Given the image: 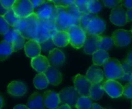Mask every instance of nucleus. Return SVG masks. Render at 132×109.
Here are the masks:
<instances>
[{
    "label": "nucleus",
    "mask_w": 132,
    "mask_h": 109,
    "mask_svg": "<svg viewBox=\"0 0 132 109\" xmlns=\"http://www.w3.org/2000/svg\"><path fill=\"white\" fill-rule=\"evenodd\" d=\"M54 23L57 30L66 31L73 26H79V20L74 18L67 8L56 7Z\"/></svg>",
    "instance_id": "1"
},
{
    "label": "nucleus",
    "mask_w": 132,
    "mask_h": 109,
    "mask_svg": "<svg viewBox=\"0 0 132 109\" xmlns=\"http://www.w3.org/2000/svg\"><path fill=\"white\" fill-rule=\"evenodd\" d=\"M103 72L106 80H119L123 77L124 72L121 62L115 58H110L103 64Z\"/></svg>",
    "instance_id": "2"
},
{
    "label": "nucleus",
    "mask_w": 132,
    "mask_h": 109,
    "mask_svg": "<svg viewBox=\"0 0 132 109\" xmlns=\"http://www.w3.org/2000/svg\"><path fill=\"white\" fill-rule=\"evenodd\" d=\"M57 29L54 21L51 20H40L37 28V33L35 40L41 43L42 42L51 39L56 33Z\"/></svg>",
    "instance_id": "3"
},
{
    "label": "nucleus",
    "mask_w": 132,
    "mask_h": 109,
    "mask_svg": "<svg viewBox=\"0 0 132 109\" xmlns=\"http://www.w3.org/2000/svg\"><path fill=\"white\" fill-rule=\"evenodd\" d=\"M69 35V43L75 49L83 47L87 34L79 26H73L67 31Z\"/></svg>",
    "instance_id": "4"
},
{
    "label": "nucleus",
    "mask_w": 132,
    "mask_h": 109,
    "mask_svg": "<svg viewBox=\"0 0 132 109\" xmlns=\"http://www.w3.org/2000/svg\"><path fill=\"white\" fill-rule=\"evenodd\" d=\"M13 10L19 19H26L34 13V9L29 0H16Z\"/></svg>",
    "instance_id": "5"
},
{
    "label": "nucleus",
    "mask_w": 132,
    "mask_h": 109,
    "mask_svg": "<svg viewBox=\"0 0 132 109\" xmlns=\"http://www.w3.org/2000/svg\"><path fill=\"white\" fill-rule=\"evenodd\" d=\"M60 102L61 104H68L70 107H76V104L80 97V94L74 87H67L59 92Z\"/></svg>",
    "instance_id": "6"
},
{
    "label": "nucleus",
    "mask_w": 132,
    "mask_h": 109,
    "mask_svg": "<svg viewBox=\"0 0 132 109\" xmlns=\"http://www.w3.org/2000/svg\"><path fill=\"white\" fill-rule=\"evenodd\" d=\"M40 20H51L54 21L56 14V6L52 1H45L34 12Z\"/></svg>",
    "instance_id": "7"
},
{
    "label": "nucleus",
    "mask_w": 132,
    "mask_h": 109,
    "mask_svg": "<svg viewBox=\"0 0 132 109\" xmlns=\"http://www.w3.org/2000/svg\"><path fill=\"white\" fill-rule=\"evenodd\" d=\"M105 92L112 98H118L123 94V86L114 80H105L102 82Z\"/></svg>",
    "instance_id": "8"
},
{
    "label": "nucleus",
    "mask_w": 132,
    "mask_h": 109,
    "mask_svg": "<svg viewBox=\"0 0 132 109\" xmlns=\"http://www.w3.org/2000/svg\"><path fill=\"white\" fill-rule=\"evenodd\" d=\"M73 82L74 87L81 96L89 97V91L93 84L86 76L79 74L73 77Z\"/></svg>",
    "instance_id": "9"
},
{
    "label": "nucleus",
    "mask_w": 132,
    "mask_h": 109,
    "mask_svg": "<svg viewBox=\"0 0 132 109\" xmlns=\"http://www.w3.org/2000/svg\"><path fill=\"white\" fill-rule=\"evenodd\" d=\"M110 20L113 24L118 26H124L128 23L127 11L125 10L123 6L120 4L112 9L110 15Z\"/></svg>",
    "instance_id": "10"
},
{
    "label": "nucleus",
    "mask_w": 132,
    "mask_h": 109,
    "mask_svg": "<svg viewBox=\"0 0 132 109\" xmlns=\"http://www.w3.org/2000/svg\"><path fill=\"white\" fill-rule=\"evenodd\" d=\"M111 37L115 46L123 47L129 45L132 39V32L123 29H119L113 33Z\"/></svg>",
    "instance_id": "11"
},
{
    "label": "nucleus",
    "mask_w": 132,
    "mask_h": 109,
    "mask_svg": "<svg viewBox=\"0 0 132 109\" xmlns=\"http://www.w3.org/2000/svg\"><path fill=\"white\" fill-rule=\"evenodd\" d=\"M106 29L105 21L99 16H95L89 23L86 29L87 35L101 36Z\"/></svg>",
    "instance_id": "12"
},
{
    "label": "nucleus",
    "mask_w": 132,
    "mask_h": 109,
    "mask_svg": "<svg viewBox=\"0 0 132 109\" xmlns=\"http://www.w3.org/2000/svg\"><path fill=\"white\" fill-rule=\"evenodd\" d=\"M26 19L28 23V27L25 33L23 35V36L25 39H27L28 40L35 39L37 36V28H38L40 19L35 13Z\"/></svg>",
    "instance_id": "13"
},
{
    "label": "nucleus",
    "mask_w": 132,
    "mask_h": 109,
    "mask_svg": "<svg viewBox=\"0 0 132 109\" xmlns=\"http://www.w3.org/2000/svg\"><path fill=\"white\" fill-rule=\"evenodd\" d=\"M86 78L90 81L92 84H100L103 82L104 79V72L103 70H101L98 66L92 65L88 69L86 74Z\"/></svg>",
    "instance_id": "14"
},
{
    "label": "nucleus",
    "mask_w": 132,
    "mask_h": 109,
    "mask_svg": "<svg viewBox=\"0 0 132 109\" xmlns=\"http://www.w3.org/2000/svg\"><path fill=\"white\" fill-rule=\"evenodd\" d=\"M31 67L39 74H44L51 67L49 61L47 57L39 55L38 57L31 59Z\"/></svg>",
    "instance_id": "15"
},
{
    "label": "nucleus",
    "mask_w": 132,
    "mask_h": 109,
    "mask_svg": "<svg viewBox=\"0 0 132 109\" xmlns=\"http://www.w3.org/2000/svg\"><path fill=\"white\" fill-rule=\"evenodd\" d=\"M43 97L44 105L48 109H56L61 103L59 94L53 91H44Z\"/></svg>",
    "instance_id": "16"
},
{
    "label": "nucleus",
    "mask_w": 132,
    "mask_h": 109,
    "mask_svg": "<svg viewBox=\"0 0 132 109\" xmlns=\"http://www.w3.org/2000/svg\"><path fill=\"white\" fill-rule=\"evenodd\" d=\"M47 59L49 61L51 67H56L61 66L64 64L65 61V56L64 53L60 49L54 48L48 53Z\"/></svg>",
    "instance_id": "17"
},
{
    "label": "nucleus",
    "mask_w": 132,
    "mask_h": 109,
    "mask_svg": "<svg viewBox=\"0 0 132 109\" xmlns=\"http://www.w3.org/2000/svg\"><path fill=\"white\" fill-rule=\"evenodd\" d=\"M7 91L10 94L14 97H22L27 93L26 84L19 81H13L8 84Z\"/></svg>",
    "instance_id": "18"
},
{
    "label": "nucleus",
    "mask_w": 132,
    "mask_h": 109,
    "mask_svg": "<svg viewBox=\"0 0 132 109\" xmlns=\"http://www.w3.org/2000/svg\"><path fill=\"white\" fill-rule=\"evenodd\" d=\"M24 51L26 55L33 59L39 55H40L41 53V47L40 43L36 41L35 39H30L26 42L25 46H24Z\"/></svg>",
    "instance_id": "19"
},
{
    "label": "nucleus",
    "mask_w": 132,
    "mask_h": 109,
    "mask_svg": "<svg viewBox=\"0 0 132 109\" xmlns=\"http://www.w3.org/2000/svg\"><path fill=\"white\" fill-rule=\"evenodd\" d=\"M27 106L29 109H45L43 95L37 92L33 93L29 97Z\"/></svg>",
    "instance_id": "20"
},
{
    "label": "nucleus",
    "mask_w": 132,
    "mask_h": 109,
    "mask_svg": "<svg viewBox=\"0 0 132 109\" xmlns=\"http://www.w3.org/2000/svg\"><path fill=\"white\" fill-rule=\"evenodd\" d=\"M100 36L87 35L85 44L83 46L84 53L86 54H93L96 52L98 49V41Z\"/></svg>",
    "instance_id": "21"
},
{
    "label": "nucleus",
    "mask_w": 132,
    "mask_h": 109,
    "mask_svg": "<svg viewBox=\"0 0 132 109\" xmlns=\"http://www.w3.org/2000/svg\"><path fill=\"white\" fill-rule=\"evenodd\" d=\"M44 74L46 75L49 84L57 86L61 83L62 74H61V71L58 69H57L56 67H50L47 69V71L44 73Z\"/></svg>",
    "instance_id": "22"
},
{
    "label": "nucleus",
    "mask_w": 132,
    "mask_h": 109,
    "mask_svg": "<svg viewBox=\"0 0 132 109\" xmlns=\"http://www.w3.org/2000/svg\"><path fill=\"white\" fill-rule=\"evenodd\" d=\"M51 39L54 44L57 47H64L69 44V35L66 31L57 30Z\"/></svg>",
    "instance_id": "23"
},
{
    "label": "nucleus",
    "mask_w": 132,
    "mask_h": 109,
    "mask_svg": "<svg viewBox=\"0 0 132 109\" xmlns=\"http://www.w3.org/2000/svg\"><path fill=\"white\" fill-rule=\"evenodd\" d=\"M110 59L109 53L106 50L98 49L93 54V62L96 66H103V64Z\"/></svg>",
    "instance_id": "24"
},
{
    "label": "nucleus",
    "mask_w": 132,
    "mask_h": 109,
    "mask_svg": "<svg viewBox=\"0 0 132 109\" xmlns=\"http://www.w3.org/2000/svg\"><path fill=\"white\" fill-rule=\"evenodd\" d=\"M13 53V49L11 43L4 40L0 42V61L6 60Z\"/></svg>",
    "instance_id": "25"
},
{
    "label": "nucleus",
    "mask_w": 132,
    "mask_h": 109,
    "mask_svg": "<svg viewBox=\"0 0 132 109\" xmlns=\"http://www.w3.org/2000/svg\"><path fill=\"white\" fill-rule=\"evenodd\" d=\"M105 93V91L103 87L102 83L100 84H93L90 91H89V97L93 100H100L103 96V94Z\"/></svg>",
    "instance_id": "26"
},
{
    "label": "nucleus",
    "mask_w": 132,
    "mask_h": 109,
    "mask_svg": "<svg viewBox=\"0 0 132 109\" xmlns=\"http://www.w3.org/2000/svg\"><path fill=\"white\" fill-rule=\"evenodd\" d=\"M114 45L112 37L108 36H100L98 41V49L103 50H109Z\"/></svg>",
    "instance_id": "27"
},
{
    "label": "nucleus",
    "mask_w": 132,
    "mask_h": 109,
    "mask_svg": "<svg viewBox=\"0 0 132 109\" xmlns=\"http://www.w3.org/2000/svg\"><path fill=\"white\" fill-rule=\"evenodd\" d=\"M49 84L48 80L44 74H38L34 78V85L37 89L44 90Z\"/></svg>",
    "instance_id": "28"
},
{
    "label": "nucleus",
    "mask_w": 132,
    "mask_h": 109,
    "mask_svg": "<svg viewBox=\"0 0 132 109\" xmlns=\"http://www.w3.org/2000/svg\"><path fill=\"white\" fill-rule=\"evenodd\" d=\"M93 104V99L90 97L80 96L76 104V107L77 109H91Z\"/></svg>",
    "instance_id": "29"
},
{
    "label": "nucleus",
    "mask_w": 132,
    "mask_h": 109,
    "mask_svg": "<svg viewBox=\"0 0 132 109\" xmlns=\"http://www.w3.org/2000/svg\"><path fill=\"white\" fill-rule=\"evenodd\" d=\"M102 10V5L96 0H89L88 2V11L89 13L95 15L99 13Z\"/></svg>",
    "instance_id": "30"
},
{
    "label": "nucleus",
    "mask_w": 132,
    "mask_h": 109,
    "mask_svg": "<svg viewBox=\"0 0 132 109\" xmlns=\"http://www.w3.org/2000/svg\"><path fill=\"white\" fill-rule=\"evenodd\" d=\"M27 27H28V23L27 19H19V20L16 23V24L13 28L23 36L27 31Z\"/></svg>",
    "instance_id": "31"
},
{
    "label": "nucleus",
    "mask_w": 132,
    "mask_h": 109,
    "mask_svg": "<svg viewBox=\"0 0 132 109\" xmlns=\"http://www.w3.org/2000/svg\"><path fill=\"white\" fill-rule=\"evenodd\" d=\"M3 17L6 19V21L7 22V23L10 25V26L12 27V28L14 26L16 23L19 20V18L16 16V14L13 12V9H9L7 11V13L3 16Z\"/></svg>",
    "instance_id": "32"
},
{
    "label": "nucleus",
    "mask_w": 132,
    "mask_h": 109,
    "mask_svg": "<svg viewBox=\"0 0 132 109\" xmlns=\"http://www.w3.org/2000/svg\"><path fill=\"white\" fill-rule=\"evenodd\" d=\"M121 65H122L124 74H123V77L120 80L123 81H129L130 82V76L132 74V67L127 64L126 60H123L121 62Z\"/></svg>",
    "instance_id": "33"
},
{
    "label": "nucleus",
    "mask_w": 132,
    "mask_h": 109,
    "mask_svg": "<svg viewBox=\"0 0 132 109\" xmlns=\"http://www.w3.org/2000/svg\"><path fill=\"white\" fill-rule=\"evenodd\" d=\"M95 15H93L91 13H84L82 14L80 21H79V26L85 31H86L87 26L89 23V22L95 17Z\"/></svg>",
    "instance_id": "34"
},
{
    "label": "nucleus",
    "mask_w": 132,
    "mask_h": 109,
    "mask_svg": "<svg viewBox=\"0 0 132 109\" xmlns=\"http://www.w3.org/2000/svg\"><path fill=\"white\" fill-rule=\"evenodd\" d=\"M20 33L16 31L13 28H10L4 35H3V40L6 42H8L10 43H13L15 39L17 38Z\"/></svg>",
    "instance_id": "35"
},
{
    "label": "nucleus",
    "mask_w": 132,
    "mask_h": 109,
    "mask_svg": "<svg viewBox=\"0 0 132 109\" xmlns=\"http://www.w3.org/2000/svg\"><path fill=\"white\" fill-rule=\"evenodd\" d=\"M25 44H26L25 38H24L20 33H19L17 38H16V39H15V41L12 43L13 49V52L19 51V50H20L21 49L24 48Z\"/></svg>",
    "instance_id": "36"
},
{
    "label": "nucleus",
    "mask_w": 132,
    "mask_h": 109,
    "mask_svg": "<svg viewBox=\"0 0 132 109\" xmlns=\"http://www.w3.org/2000/svg\"><path fill=\"white\" fill-rule=\"evenodd\" d=\"M40 44V47H41V51L44 52V53H50L52 49H54L55 48V45L53 43L52 39H49L47 40H45L44 42H42Z\"/></svg>",
    "instance_id": "37"
},
{
    "label": "nucleus",
    "mask_w": 132,
    "mask_h": 109,
    "mask_svg": "<svg viewBox=\"0 0 132 109\" xmlns=\"http://www.w3.org/2000/svg\"><path fill=\"white\" fill-rule=\"evenodd\" d=\"M88 2H89V0H76V1H74L79 10L82 14L89 13L88 11Z\"/></svg>",
    "instance_id": "38"
},
{
    "label": "nucleus",
    "mask_w": 132,
    "mask_h": 109,
    "mask_svg": "<svg viewBox=\"0 0 132 109\" xmlns=\"http://www.w3.org/2000/svg\"><path fill=\"white\" fill-rule=\"evenodd\" d=\"M67 9H68L69 12L70 13V14H71L74 18H76V19H78V20L80 21V19H81V17H82V13L79 10V9H78V7L76 6V5L75 4V3H72L71 6H69Z\"/></svg>",
    "instance_id": "39"
},
{
    "label": "nucleus",
    "mask_w": 132,
    "mask_h": 109,
    "mask_svg": "<svg viewBox=\"0 0 132 109\" xmlns=\"http://www.w3.org/2000/svg\"><path fill=\"white\" fill-rule=\"evenodd\" d=\"M52 3L56 7L68 8L74 3V1L73 0H54V1H52Z\"/></svg>",
    "instance_id": "40"
},
{
    "label": "nucleus",
    "mask_w": 132,
    "mask_h": 109,
    "mask_svg": "<svg viewBox=\"0 0 132 109\" xmlns=\"http://www.w3.org/2000/svg\"><path fill=\"white\" fill-rule=\"evenodd\" d=\"M10 29V25L7 23L3 16H0V35H4Z\"/></svg>",
    "instance_id": "41"
},
{
    "label": "nucleus",
    "mask_w": 132,
    "mask_h": 109,
    "mask_svg": "<svg viewBox=\"0 0 132 109\" xmlns=\"http://www.w3.org/2000/svg\"><path fill=\"white\" fill-rule=\"evenodd\" d=\"M123 97L127 99H132V83L128 82L123 86Z\"/></svg>",
    "instance_id": "42"
},
{
    "label": "nucleus",
    "mask_w": 132,
    "mask_h": 109,
    "mask_svg": "<svg viewBox=\"0 0 132 109\" xmlns=\"http://www.w3.org/2000/svg\"><path fill=\"white\" fill-rule=\"evenodd\" d=\"M121 3H122L121 0H104L103 1L104 6L108 8H111L112 9L117 7V6L120 5Z\"/></svg>",
    "instance_id": "43"
},
{
    "label": "nucleus",
    "mask_w": 132,
    "mask_h": 109,
    "mask_svg": "<svg viewBox=\"0 0 132 109\" xmlns=\"http://www.w3.org/2000/svg\"><path fill=\"white\" fill-rule=\"evenodd\" d=\"M0 2H1V4L6 9L9 10L13 9V6L16 2V0H1Z\"/></svg>",
    "instance_id": "44"
},
{
    "label": "nucleus",
    "mask_w": 132,
    "mask_h": 109,
    "mask_svg": "<svg viewBox=\"0 0 132 109\" xmlns=\"http://www.w3.org/2000/svg\"><path fill=\"white\" fill-rule=\"evenodd\" d=\"M34 9H37V8H39L42 4H44L45 3L44 0H31L30 1Z\"/></svg>",
    "instance_id": "45"
},
{
    "label": "nucleus",
    "mask_w": 132,
    "mask_h": 109,
    "mask_svg": "<svg viewBox=\"0 0 132 109\" xmlns=\"http://www.w3.org/2000/svg\"><path fill=\"white\" fill-rule=\"evenodd\" d=\"M121 5L123 6V7H126L128 9H132V0H125V1H122Z\"/></svg>",
    "instance_id": "46"
},
{
    "label": "nucleus",
    "mask_w": 132,
    "mask_h": 109,
    "mask_svg": "<svg viewBox=\"0 0 132 109\" xmlns=\"http://www.w3.org/2000/svg\"><path fill=\"white\" fill-rule=\"evenodd\" d=\"M126 61L132 67V50L128 53L127 56V58H126Z\"/></svg>",
    "instance_id": "47"
},
{
    "label": "nucleus",
    "mask_w": 132,
    "mask_h": 109,
    "mask_svg": "<svg viewBox=\"0 0 132 109\" xmlns=\"http://www.w3.org/2000/svg\"><path fill=\"white\" fill-rule=\"evenodd\" d=\"M7 9H6L3 6V5L1 4V2H0V16H3L6 13H7Z\"/></svg>",
    "instance_id": "48"
},
{
    "label": "nucleus",
    "mask_w": 132,
    "mask_h": 109,
    "mask_svg": "<svg viewBox=\"0 0 132 109\" xmlns=\"http://www.w3.org/2000/svg\"><path fill=\"white\" fill-rule=\"evenodd\" d=\"M56 109H72V107L68 104H61Z\"/></svg>",
    "instance_id": "49"
},
{
    "label": "nucleus",
    "mask_w": 132,
    "mask_h": 109,
    "mask_svg": "<svg viewBox=\"0 0 132 109\" xmlns=\"http://www.w3.org/2000/svg\"><path fill=\"white\" fill-rule=\"evenodd\" d=\"M127 16L128 22L129 21H132V9H127Z\"/></svg>",
    "instance_id": "50"
},
{
    "label": "nucleus",
    "mask_w": 132,
    "mask_h": 109,
    "mask_svg": "<svg viewBox=\"0 0 132 109\" xmlns=\"http://www.w3.org/2000/svg\"><path fill=\"white\" fill-rule=\"evenodd\" d=\"M13 109H29V108L27 107V105H24V104H17V105H16L13 107Z\"/></svg>",
    "instance_id": "51"
},
{
    "label": "nucleus",
    "mask_w": 132,
    "mask_h": 109,
    "mask_svg": "<svg viewBox=\"0 0 132 109\" xmlns=\"http://www.w3.org/2000/svg\"><path fill=\"white\" fill-rule=\"evenodd\" d=\"M91 109H104V108L102 107L99 104H97V103H93V104Z\"/></svg>",
    "instance_id": "52"
},
{
    "label": "nucleus",
    "mask_w": 132,
    "mask_h": 109,
    "mask_svg": "<svg viewBox=\"0 0 132 109\" xmlns=\"http://www.w3.org/2000/svg\"><path fill=\"white\" fill-rule=\"evenodd\" d=\"M4 104V100H3V97L0 95V109H2L3 106Z\"/></svg>",
    "instance_id": "53"
},
{
    "label": "nucleus",
    "mask_w": 132,
    "mask_h": 109,
    "mask_svg": "<svg viewBox=\"0 0 132 109\" xmlns=\"http://www.w3.org/2000/svg\"><path fill=\"white\" fill-rule=\"evenodd\" d=\"M130 83H132V74H131V76H130Z\"/></svg>",
    "instance_id": "54"
},
{
    "label": "nucleus",
    "mask_w": 132,
    "mask_h": 109,
    "mask_svg": "<svg viewBox=\"0 0 132 109\" xmlns=\"http://www.w3.org/2000/svg\"><path fill=\"white\" fill-rule=\"evenodd\" d=\"M130 109H132V101H131V108Z\"/></svg>",
    "instance_id": "55"
},
{
    "label": "nucleus",
    "mask_w": 132,
    "mask_h": 109,
    "mask_svg": "<svg viewBox=\"0 0 132 109\" xmlns=\"http://www.w3.org/2000/svg\"><path fill=\"white\" fill-rule=\"evenodd\" d=\"M108 109H113V108H108Z\"/></svg>",
    "instance_id": "56"
},
{
    "label": "nucleus",
    "mask_w": 132,
    "mask_h": 109,
    "mask_svg": "<svg viewBox=\"0 0 132 109\" xmlns=\"http://www.w3.org/2000/svg\"><path fill=\"white\" fill-rule=\"evenodd\" d=\"M131 32H132V30H131Z\"/></svg>",
    "instance_id": "57"
}]
</instances>
